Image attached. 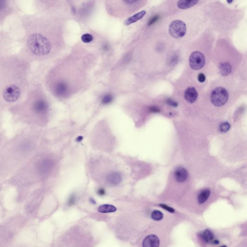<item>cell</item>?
Wrapping results in <instances>:
<instances>
[{"mask_svg":"<svg viewBox=\"0 0 247 247\" xmlns=\"http://www.w3.org/2000/svg\"><path fill=\"white\" fill-rule=\"evenodd\" d=\"M28 45L32 53L38 56L47 55L51 50L50 42L45 37L40 34H33L30 36Z\"/></svg>","mask_w":247,"mask_h":247,"instance_id":"6da1fadb","label":"cell"},{"mask_svg":"<svg viewBox=\"0 0 247 247\" xmlns=\"http://www.w3.org/2000/svg\"><path fill=\"white\" fill-rule=\"evenodd\" d=\"M228 93L225 88L216 87L211 93V102L216 107H220L226 103L228 100Z\"/></svg>","mask_w":247,"mask_h":247,"instance_id":"7a4b0ae2","label":"cell"},{"mask_svg":"<svg viewBox=\"0 0 247 247\" xmlns=\"http://www.w3.org/2000/svg\"><path fill=\"white\" fill-rule=\"evenodd\" d=\"M169 31L170 35L173 38H181L186 34V26L181 20H175L170 24Z\"/></svg>","mask_w":247,"mask_h":247,"instance_id":"3957f363","label":"cell"},{"mask_svg":"<svg viewBox=\"0 0 247 247\" xmlns=\"http://www.w3.org/2000/svg\"><path fill=\"white\" fill-rule=\"evenodd\" d=\"M189 65L190 67L194 70H199L205 66V57L203 54L199 51H195L190 56Z\"/></svg>","mask_w":247,"mask_h":247,"instance_id":"277c9868","label":"cell"},{"mask_svg":"<svg viewBox=\"0 0 247 247\" xmlns=\"http://www.w3.org/2000/svg\"><path fill=\"white\" fill-rule=\"evenodd\" d=\"M20 94V89L15 85L6 87L3 93V97L6 101L14 102L18 100Z\"/></svg>","mask_w":247,"mask_h":247,"instance_id":"5b68a950","label":"cell"},{"mask_svg":"<svg viewBox=\"0 0 247 247\" xmlns=\"http://www.w3.org/2000/svg\"><path fill=\"white\" fill-rule=\"evenodd\" d=\"M159 239L154 234L147 236L142 242V247H159Z\"/></svg>","mask_w":247,"mask_h":247,"instance_id":"8992f818","label":"cell"},{"mask_svg":"<svg viewBox=\"0 0 247 247\" xmlns=\"http://www.w3.org/2000/svg\"><path fill=\"white\" fill-rule=\"evenodd\" d=\"M106 180L109 184L112 185L119 184L122 181L121 174L118 172H112L107 175Z\"/></svg>","mask_w":247,"mask_h":247,"instance_id":"52a82bcc","label":"cell"},{"mask_svg":"<svg viewBox=\"0 0 247 247\" xmlns=\"http://www.w3.org/2000/svg\"><path fill=\"white\" fill-rule=\"evenodd\" d=\"M198 93L194 87H188L184 92V98L188 103H193L197 100Z\"/></svg>","mask_w":247,"mask_h":247,"instance_id":"ba28073f","label":"cell"},{"mask_svg":"<svg viewBox=\"0 0 247 247\" xmlns=\"http://www.w3.org/2000/svg\"><path fill=\"white\" fill-rule=\"evenodd\" d=\"M174 175L176 180L178 182L183 183L187 178L188 172L184 167H179L175 171Z\"/></svg>","mask_w":247,"mask_h":247,"instance_id":"9c48e42d","label":"cell"},{"mask_svg":"<svg viewBox=\"0 0 247 247\" xmlns=\"http://www.w3.org/2000/svg\"><path fill=\"white\" fill-rule=\"evenodd\" d=\"M198 2L197 0H181L178 1L177 6L181 9H187L195 6Z\"/></svg>","mask_w":247,"mask_h":247,"instance_id":"30bf717a","label":"cell"},{"mask_svg":"<svg viewBox=\"0 0 247 247\" xmlns=\"http://www.w3.org/2000/svg\"><path fill=\"white\" fill-rule=\"evenodd\" d=\"M146 14V11L142 10V11L140 12L139 13H137L136 14L130 17H129L126 21V24L127 25H129L130 24H132L136 22L139 20H141Z\"/></svg>","mask_w":247,"mask_h":247,"instance_id":"8fae6325","label":"cell"},{"mask_svg":"<svg viewBox=\"0 0 247 247\" xmlns=\"http://www.w3.org/2000/svg\"><path fill=\"white\" fill-rule=\"evenodd\" d=\"M200 237L202 239L207 243H212L214 237L212 232L208 229L202 232L201 234Z\"/></svg>","mask_w":247,"mask_h":247,"instance_id":"7c38bea8","label":"cell"},{"mask_svg":"<svg viewBox=\"0 0 247 247\" xmlns=\"http://www.w3.org/2000/svg\"><path fill=\"white\" fill-rule=\"evenodd\" d=\"M219 69L220 73L223 75L226 76L231 73L232 67L231 65L228 62H222L219 65Z\"/></svg>","mask_w":247,"mask_h":247,"instance_id":"4fadbf2b","label":"cell"},{"mask_svg":"<svg viewBox=\"0 0 247 247\" xmlns=\"http://www.w3.org/2000/svg\"><path fill=\"white\" fill-rule=\"evenodd\" d=\"M98 212L103 214L115 212L117 211V208L112 205L104 204L98 207Z\"/></svg>","mask_w":247,"mask_h":247,"instance_id":"5bb4252c","label":"cell"},{"mask_svg":"<svg viewBox=\"0 0 247 247\" xmlns=\"http://www.w3.org/2000/svg\"><path fill=\"white\" fill-rule=\"evenodd\" d=\"M210 194H211V192L209 190L206 189L203 190L198 195V197H197L198 203L200 204L204 203L208 200Z\"/></svg>","mask_w":247,"mask_h":247,"instance_id":"9a60e30c","label":"cell"},{"mask_svg":"<svg viewBox=\"0 0 247 247\" xmlns=\"http://www.w3.org/2000/svg\"><path fill=\"white\" fill-rule=\"evenodd\" d=\"M163 214L162 212L158 210H155L152 212L151 214V217L154 220L158 221L161 220L163 218Z\"/></svg>","mask_w":247,"mask_h":247,"instance_id":"2e32d148","label":"cell"},{"mask_svg":"<svg viewBox=\"0 0 247 247\" xmlns=\"http://www.w3.org/2000/svg\"><path fill=\"white\" fill-rule=\"evenodd\" d=\"M113 96L111 94H106L103 97L101 100V103L103 104H108L112 101Z\"/></svg>","mask_w":247,"mask_h":247,"instance_id":"e0dca14e","label":"cell"},{"mask_svg":"<svg viewBox=\"0 0 247 247\" xmlns=\"http://www.w3.org/2000/svg\"><path fill=\"white\" fill-rule=\"evenodd\" d=\"M82 42L84 43H89L91 42L93 40V37L91 34L89 33L84 34L81 37Z\"/></svg>","mask_w":247,"mask_h":247,"instance_id":"ac0fdd59","label":"cell"},{"mask_svg":"<svg viewBox=\"0 0 247 247\" xmlns=\"http://www.w3.org/2000/svg\"><path fill=\"white\" fill-rule=\"evenodd\" d=\"M230 128V125L227 122H225L222 123L220 126V130L223 133H225L229 130Z\"/></svg>","mask_w":247,"mask_h":247,"instance_id":"d6986e66","label":"cell"},{"mask_svg":"<svg viewBox=\"0 0 247 247\" xmlns=\"http://www.w3.org/2000/svg\"><path fill=\"white\" fill-rule=\"evenodd\" d=\"M160 206L162 208H163V209H166L169 212H171V213H173L174 212V209H173L172 208L167 206V205H164V204H160Z\"/></svg>","mask_w":247,"mask_h":247,"instance_id":"ffe728a7","label":"cell"},{"mask_svg":"<svg viewBox=\"0 0 247 247\" xmlns=\"http://www.w3.org/2000/svg\"><path fill=\"white\" fill-rule=\"evenodd\" d=\"M206 80V77L203 73H200L199 74L198 76V81L200 83H203Z\"/></svg>","mask_w":247,"mask_h":247,"instance_id":"44dd1931","label":"cell"},{"mask_svg":"<svg viewBox=\"0 0 247 247\" xmlns=\"http://www.w3.org/2000/svg\"><path fill=\"white\" fill-rule=\"evenodd\" d=\"M167 103L169 105L172 106L173 107H177L178 106V103L176 102L173 101V100H170V99H169L167 100Z\"/></svg>","mask_w":247,"mask_h":247,"instance_id":"7402d4cb","label":"cell"},{"mask_svg":"<svg viewBox=\"0 0 247 247\" xmlns=\"http://www.w3.org/2000/svg\"><path fill=\"white\" fill-rule=\"evenodd\" d=\"M158 19V17L156 15V16H155V17H153V18L150 20V21H149V23H148V25H151L152 24H154V23L156 22V21H157V20Z\"/></svg>","mask_w":247,"mask_h":247,"instance_id":"603a6c76","label":"cell"},{"mask_svg":"<svg viewBox=\"0 0 247 247\" xmlns=\"http://www.w3.org/2000/svg\"><path fill=\"white\" fill-rule=\"evenodd\" d=\"M75 197L74 195H72L70 197V198L69 199V202H68V203L69 204V205H73L75 202Z\"/></svg>","mask_w":247,"mask_h":247,"instance_id":"cb8c5ba5","label":"cell"},{"mask_svg":"<svg viewBox=\"0 0 247 247\" xmlns=\"http://www.w3.org/2000/svg\"><path fill=\"white\" fill-rule=\"evenodd\" d=\"M98 194L100 195H103L105 194V191L104 190V189L100 188L98 191Z\"/></svg>","mask_w":247,"mask_h":247,"instance_id":"d4e9b609","label":"cell"},{"mask_svg":"<svg viewBox=\"0 0 247 247\" xmlns=\"http://www.w3.org/2000/svg\"><path fill=\"white\" fill-rule=\"evenodd\" d=\"M150 111H151V112H159V110L158 109L156 108V107H151L150 108Z\"/></svg>","mask_w":247,"mask_h":247,"instance_id":"484cf974","label":"cell"},{"mask_svg":"<svg viewBox=\"0 0 247 247\" xmlns=\"http://www.w3.org/2000/svg\"><path fill=\"white\" fill-rule=\"evenodd\" d=\"M83 137L79 136L77 138V139H76V140H77V142H81L82 140H83Z\"/></svg>","mask_w":247,"mask_h":247,"instance_id":"4316f807","label":"cell"},{"mask_svg":"<svg viewBox=\"0 0 247 247\" xmlns=\"http://www.w3.org/2000/svg\"><path fill=\"white\" fill-rule=\"evenodd\" d=\"M212 243L214 244H218L219 243V241L217 240V239H215V240H214V241H213Z\"/></svg>","mask_w":247,"mask_h":247,"instance_id":"83f0119b","label":"cell"},{"mask_svg":"<svg viewBox=\"0 0 247 247\" xmlns=\"http://www.w3.org/2000/svg\"><path fill=\"white\" fill-rule=\"evenodd\" d=\"M226 247V246H222V247Z\"/></svg>","mask_w":247,"mask_h":247,"instance_id":"f1b7e54d","label":"cell"}]
</instances>
